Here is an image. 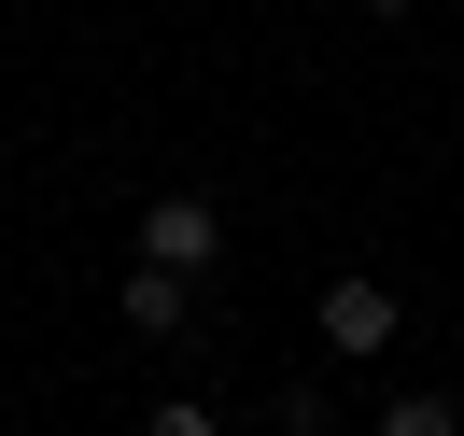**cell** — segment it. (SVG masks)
I'll list each match as a JSON object with an SVG mask.
<instances>
[{
    "mask_svg": "<svg viewBox=\"0 0 464 436\" xmlns=\"http://www.w3.org/2000/svg\"><path fill=\"white\" fill-rule=\"evenodd\" d=\"M310 338L338 352V366H380V352L408 338V296H394V282H366V267H338V282L310 296Z\"/></svg>",
    "mask_w": 464,
    "mask_h": 436,
    "instance_id": "cell-1",
    "label": "cell"
},
{
    "mask_svg": "<svg viewBox=\"0 0 464 436\" xmlns=\"http://www.w3.org/2000/svg\"><path fill=\"white\" fill-rule=\"evenodd\" d=\"M141 267H183V282H211V267H226V211H211L198 183L141 198Z\"/></svg>",
    "mask_w": 464,
    "mask_h": 436,
    "instance_id": "cell-2",
    "label": "cell"
},
{
    "mask_svg": "<svg viewBox=\"0 0 464 436\" xmlns=\"http://www.w3.org/2000/svg\"><path fill=\"white\" fill-rule=\"evenodd\" d=\"M113 310H127V338H198V324H211V282H183V267H141V254H127Z\"/></svg>",
    "mask_w": 464,
    "mask_h": 436,
    "instance_id": "cell-3",
    "label": "cell"
},
{
    "mask_svg": "<svg viewBox=\"0 0 464 436\" xmlns=\"http://www.w3.org/2000/svg\"><path fill=\"white\" fill-rule=\"evenodd\" d=\"M366 436H464V394H436V380H422V394H380Z\"/></svg>",
    "mask_w": 464,
    "mask_h": 436,
    "instance_id": "cell-4",
    "label": "cell"
},
{
    "mask_svg": "<svg viewBox=\"0 0 464 436\" xmlns=\"http://www.w3.org/2000/svg\"><path fill=\"white\" fill-rule=\"evenodd\" d=\"M267 436H338V394H324V380H282V394H267Z\"/></svg>",
    "mask_w": 464,
    "mask_h": 436,
    "instance_id": "cell-5",
    "label": "cell"
},
{
    "mask_svg": "<svg viewBox=\"0 0 464 436\" xmlns=\"http://www.w3.org/2000/svg\"><path fill=\"white\" fill-rule=\"evenodd\" d=\"M141 436H226V408H211V394H155Z\"/></svg>",
    "mask_w": 464,
    "mask_h": 436,
    "instance_id": "cell-6",
    "label": "cell"
},
{
    "mask_svg": "<svg viewBox=\"0 0 464 436\" xmlns=\"http://www.w3.org/2000/svg\"><path fill=\"white\" fill-rule=\"evenodd\" d=\"M352 15H422V0H352Z\"/></svg>",
    "mask_w": 464,
    "mask_h": 436,
    "instance_id": "cell-7",
    "label": "cell"
}]
</instances>
